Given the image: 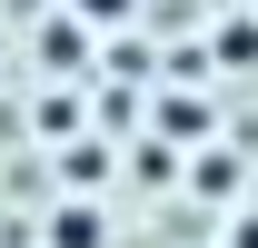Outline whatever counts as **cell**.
I'll return each mask as SVG.
<instances>
[{
  "label": "cell",
  "mask_w": 258,
  "mask_h": 248,
  "mask_svg": "<svg viewBox=\"0 0 258 248\" xmlns=\"http://www.w3.org/2000/svg\"><path fill=\"white\" fill-rule=\"evenodd\" d=\"M70 10H80V20H129L139 0H70Z\"/></svg>",
  "instance_id": "cell-2"
},
{
  "label": "cell",
  "mask_w": 258,
  "mask_h": 248,
  "mask_svg": "<svg viewBox=\"0 0 258 248\" xmlns=\"http://www.w3.org/2000/svg\"><path fill=\"white\" fill-rule=\"evenodd\" d=\"M50 248H99V209H60L50 218Z\"/></svg>",
  "instance_id": "cell-1"
}]
</instances>
